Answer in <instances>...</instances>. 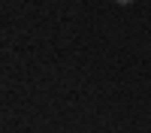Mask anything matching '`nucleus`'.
Here are the masks:
<instances>
[{
    "label": "nucleus",
    "mask_w": 151,
    "mask_h": 133,
    "mask_svg": "<svg viewBox=\"0 0 151 133\" xmlns=\"http://www.w3.org/2000/svg\"><path fill=\"white\" fill-rule=\"evenodd\" d=\"M115 3H133V0H115Z\"/></svg>",
    "instance_id": "nucleus-1"
}]
</instances>
